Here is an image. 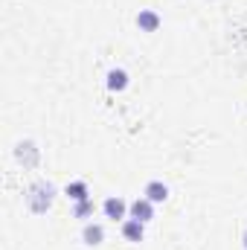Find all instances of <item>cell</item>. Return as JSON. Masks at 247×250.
Instances as JSON below:
<instances>
[{
    "label": "cell",
    "instance_id": "obj_1",
    "mask_svg": "<svg viewBox=\"0 0 247 250\" xmlns=\"http://www.w3.org/2000/svg\"><path fill=\"white\" fill-rule=\"evenodd\" d=\"M56 195H59V189H56L53 181H35L23 192V204H26V209L32 215H44V212H50Z\"/></svg>",
    "mask_w": 247,
    "mask_h": 250
},
{
    "label": "cell",
    "instance_id": "obj_2",
    "mask_svg": "<svg viewBox=\"0 0 247 250\" xmlns=\"http://www.w3.org/2000/svg\"><path fill=\"white\" fill-rule=\"evenodd\" d=\"M15 160H18L23 169H35V166L41 163V148H38V143H35V140H21V143L15 146Z\"/></svg>",
    "mask_w": 247,
    "mask_h": 250
},
{
    "label": "cell",
    "instance_id": "obj_3",
    "mask_svg": "<svg viewBox=\"0 0 247 250\" xmlns=\"http://www.w3.org/2000/svg\"><path fill=\"white\" fill-rule=\"evenodd\" d=\"M128 201L120 198V195H111V198H105L102 201V212H105V218H111V221H125L128 218Z\"/></svg>",
    "mask_w": 247,
    "mask_h": 250
},
{
    "label": "cell",
    "instance_id": "obj_4",
    "mask_svg": "<svg viewBox=\"0 0 247 250\" xmlns=\"http://www.w3.org/2000/svg\"><path fill=\"white\" fill-rule=\"evenodd\" d=\"M154 207H157V204H151L145 195H140V198L131 201V207H128V218H137V221L148 224V221L154 218Z\"/></svg>",
    "mask_w": 247,
    "mask_h": 250
},
{
    "label": "cell",
    "instance_id": "obj_5",
    "mask_svg": "<svg viewBox=\"0 0 247 250\" xmlns=\"http://www.w3.org/2000/svg\"><path fill=\"white\" fill-rule=\"evenodd\" d=\"M134 23L140 26V32H157V29L163 26V18H160V12H154V9H140L137 18H134Z\"/></svg>",
    "mask_w": 247,
    "mask_h": 250
},
{
    "label": "cell",
    "instance_id": "obj_6",
    "mask_svg": "<svg viewBox=\"0 0 247 250\" xmlns=\"http://www.w3.org/2000/svg\"><path fill=\"white\" fill-rule=\"evenodd\" d=\"M128 84H131V76H128L125 67H111V70H108V76H105V87H108L111 93H123Z\"/></svg>",
    "mask_w": 247,
    "mask_h": 250
},
{
    "label": "cell",
    "instance_id": "obj_7",
    "mask_svg": "<svg viewBox=\"0 0 247 250\" xmlns=\"http://www.w3.org/2000/svg\"><path fill=\"white\" fill-rule=\"evenodd\" d=\"M82 242H84L87 248H99V245L105 242V227H102L99 221H84V227H82Z\"/></svg>",
    "mask_w": 247,
    "mask_h": 250
},
{
    "label": "cell",
    "instance_id": "obj_8",
    "mask_svg": "<svg viewBox=\"0 0 247 250\" xmlns=\"http://www.w3.org/2000/svg\"><path fill=\"white\" fill-rule=\"evenodd\" d=\"M120 230H123V239L125 242H131V245H140V242L145 239V224L137 221V218H125Z\"/></svg>",
    "mask_w": 247,
    "mask_h": 250
},
{
    "label": "cell",
    "instance_id": "obj_9",
    "mask_svg": "<svg viewBox=\"0 0 247 250\" xmlns=\"http://www.w3.org/2000/svg\"><path fill=\"white\" fill-rule=\"evenodd\" d=\"M143 195H145L151 204H166V201H169V187H166L163 181H148V184L143 187Z\"/></svg>",
    "mask_w": 247,
    "mask_h": 250
},
{
    "label": "cell",
    "instance_id": "obj_10",
    "mask_svg": "<svg viewBox=\"0 0 247 250\" xmlns=\"http://www.w3.org/2000/svg\"><path fill=\"white\" fill-rule=\"evenodd\" d=\"M64 195H67L73 204H79V201H87V198H90V187H87V181H70V184L64 187Z\"/></svg>",
    "mask_w": 247,
    "mask_h": 250
},
{
    "label": "cell",
    "instance_id": "obj_11",
    "mask_svg": "<svg viewBox=\"0 0 247 250\" xmlns=\"http://www.w3.org/2000/svg\"><path fill=\"white\" fill-rule=\"evenodd\" d=\"M93 201L87 198V201H79V204H73V218H79V221H87L90 215H93Z\"/></svg>",
    "mask_w": 247,
    "mask_h": 250
},
{
    "label": "cell",
    "instance_id": "obj_12",
    "mask_svg": "<svg viewBox=\"0 0 247 250\" xmlns=\"http://www.w3.org/2000/svg\"><path fill=\"white\" fill-rule=\"evenodd\" d=\"M242 245H245V250H247V230H245V236H242Z\"/></svg>",
    "mask_w": 247,
    "mask_h": 250
}]
</instances>
